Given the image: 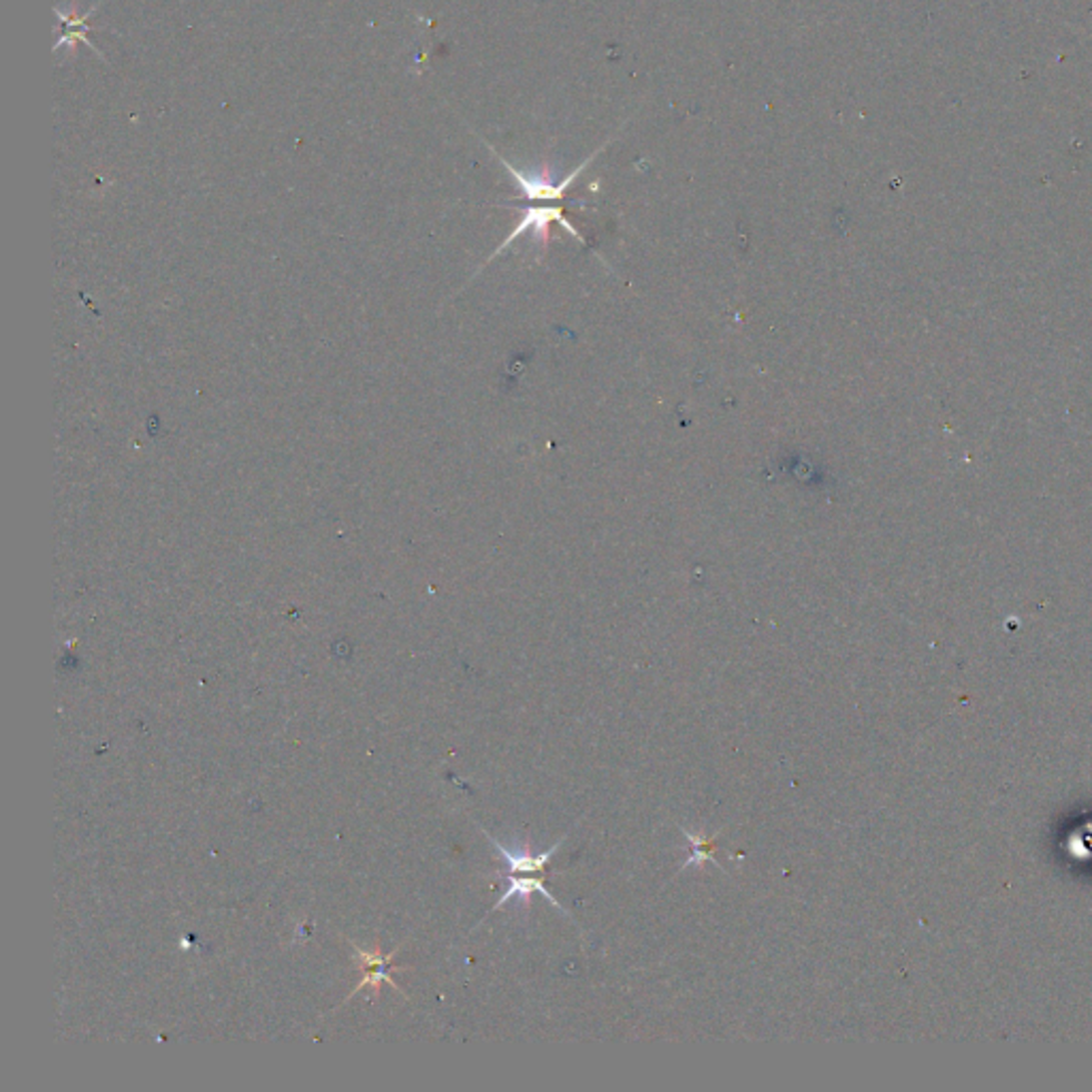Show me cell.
<instances>
[{
  "label": "cell",
  "instance_id": "1",
  "mask_svg": "<svg viewBox=\"0 0 1092 1092\" xmlns=\"http://www.w3.org/2000/svg\"><path fill=\"white\" fill-rule=\"evenodd\" d=\"M491 150H494V148H491ZM602 150H604V146L599 148L597 152H593V154L587 158V161H582L580 167H576V169H574L572 173H569V176H565L561 182L552 180V176H550V167H548V165H543V169L538 171V173H534V176H526L524 171H519L517 167H513L509 161H506V158H504L502 154H498L496 150H494V154H496L498 161H500L506 169H509V173L515 178L519 190L526 195V199H530V201H561V199L565 197V193H567V188L576 182V178L580 176V173L595 161V156H597L599 152H602Z\"/></svg>",
  "mask_w": 1092,
  "mask_h": 1092
},
{
  "label": "cell",
  "instance_id": "2",
  "mask_svg": "<svg viewBox=\"0 0 1092 1092\" xmlns=\"http://www.w3.org/2000/svg\"><path fill=\"white\" fill-rule=\"evenodd\" d=\"M552 223L561 225L569 235L576 237V240H578L580 244H584L582 235H580V233L576 231V227H574L572 223H569V220L563 216V210L559 208V205H538V208H528V210H524V218L519 220V225L515 227V231H513L509 237H506V240L502 242V246L494 252V257H491V259L500 257L506 248H509L513 242H517L521 235H526V233H530V231L534 233V237H536L538 242L546 244V242H548V227H550ZM491 259H489V261H491Z\"/></svg>",
  "mask_w": 1092,
  "mask_h": 1092
},
{
  "label": "cell",
  "instance_id": "3",
  "mask_svg": "<svg viewBox=\"0 0 1092 1092\" xmlns=\"http://www.w3.org/2000/svg\"><path fill=\"white\" fill-rule=\"evenodd\" d=\"M351 945L355 947V960L361 964L363 971H366V973H363V979L355 986V990L348 994L346 1001H351L357 992H361L363 988H368V986L378 990V986L383 984V981H387L389 986H393V990L402 992V988L395 984V979L391 975V971H404L406 969V967H393V956H395V952H398V949H395V952L389 954V956H383L378 952V949H376V952H366V949H361L355 941H351Z\"/></svg>",
  "mask_w": 1092,
  "mask_h": 1092
},
{
  "label": "cell",
  "instance_id": "4",
  "mask_svg": "<svg viewBox=\"0 0 1092 1092\" xmlns=\"http://www.w3.org/2000/svg\"><path fill=\"white\" fill-rule=\"evenodd\" d=\"M487 838H489L491 843L496 845V849H498L500 856H502L506 862H509V866H511V870H513L515 875H519V873H521V875H524V873H536V870H538V873H543L545 866H546V862H548L552 856H555V853L559 851V847H561L563 841H565V838H561V841H557L555 845H550V847H548L546 851H543V853H530L528 847H506L504 843L498 841L496 836H491V834H487Z\"/></svg>",
  "mask_w": 1092,
  "mask_h": 1092
},
{
  "label": "cell",
  "instance_id": "5",
  "mask_svg": "<svg viewBox=\"0 0 1092 1092\" xmlns=\"http://www.w3.org/2000/svg\"><path fill=\"white\" fill-rule=\"evenodd\" d=\"M534 892H541L552 907L559 909L561 913H567V911L559 905V900L545 888V881H543L541 877H524V875H521V877L513 875V877L509 879V888H506V892L500 896L498 905H494V909H491V913L498 911V909H502V907H504L506 903H509L511 898H515V896L524 898V903L528 905V903H530V894H534Z\"/></svg>",
  "mask_w": 1092,
  "mask_h": 1092
},
{
  "label": "cell",
  "instance_id": "6",
  "mask_svg": "<svg viewBox=\"0 0 1092 1092\" xmlns=\"http://www.w3.org/2000/svg\"><path fill=\"white\" fill-rule=\"evenodd\" d=\"M683 832H685L687 841H689V845H691V853H689L687 862H685L683 866H680V870L689 868L691 864H702V862H710V864H715L717 868H721V866L715 862V856H713L717 836H700V834L689 832V830H683Z\"/></svg>",
  "mask_w": 1092,
  "mask_h": 1092
}]
</instances>
